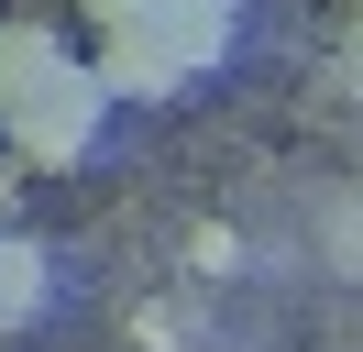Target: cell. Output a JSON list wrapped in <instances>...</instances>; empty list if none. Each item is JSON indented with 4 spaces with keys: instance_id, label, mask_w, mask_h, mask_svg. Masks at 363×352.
<instances>
[{
    "instance_id": "6da1fadb",
    "label": "cell",
    "mask_w": 363,
    "mask_h": 352,
    "mask_svg": "<svg viewBox=\"0 0 363 352\" xmlns=\"http://www.w3.org/2000/svg\"><path fill=\"white\" fill-rule=\"evenodd\" d=\"M99 110H111V88H99L89 66H67L55 88H33V99L0 110V121H11V154H23V165H77L89 132H99Z\"/></svg>"
},
{
    "instance_id": "277c9868",
    "label": "cell",
    "mask_w": 363,
    "mask_h": 352,
    "mask_svg": "<svg viewBox=\"0 0 363 352\" xmlns=\"http://www.w3.org/2000/svg\"><path fill=\"white\" fill-rule=\"evenodd\" d=\"M45 308V253L33 242H0V330H23Z\"/></svg>"
},
{
    "instance_id": "5b68a950",
    "label": "cell",
    "mask_w": 363,
    "mask_h": 352,
    "mask_svg": "<svg viewBox=\"0 0 363 352\" xmlns=\"http://www.w3.org/2000/svg\"><path fill=\"white\" fill-rule=\"evenodd\" d=\"M187 11H209V0H89L99 33H165V22H187Z\"/></svg>"
},
{
    "instance_id": "3957f363",
    "label": "cell",
    "mask_w": 363,
    "mask_h": 352,
    "mask_svg": "<svg viewBox=\"0 0 363 352\" xmlns=\"http://www.w3.org/2000/svg\"><path fill=\"white\" fill-rule=\"evenodd\" d=\"M67 77V44L45 33V22H0V110H23L33 88Z\"/></svg>"
},
{
    "instance_id": "7a4b0ae2",
    "label": "cell",
    "mask_w": 363,
    "mask_h": 352,
    "mask_svg": "<svg viewBox=\"0 0 363 352\" xmlns=\"http://www.w3.org/2000/svg\"><path fill=\"white\" fill-rule=\"evenodd\" d=\"M111 99H177L187 88V55L165 33H99V66H89Z\"/></svg>"
}]
</instances>
